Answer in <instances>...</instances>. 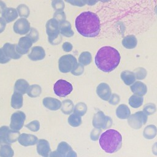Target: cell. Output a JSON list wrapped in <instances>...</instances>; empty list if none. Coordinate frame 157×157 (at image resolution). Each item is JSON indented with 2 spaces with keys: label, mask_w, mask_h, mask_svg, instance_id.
<instances>
[{
  "label": "cell",
  "mask_w": 157,
  "mask_h": 157,
  "mask_svg": "<svg viewBox=\"0 0 157 157\" xmlns=\"http://www.w3.org/2000/svg\"><path fill=\"white\" fill-rule=\"evenodd\" d=\"M75 26L80 34L86 37L97 36L101 29V23L98 16L90 11L83 12L75 19Z\"/></svg>",
  "instance_id": "6da1fadb"
},
{
  "label": "cell",
  "mask_w": 157,
  "mask_h": 157,
  "mask_svg": "<svg viewBox=\"0 0 157 157\" xmlns=\"http://www.w3.org/2000/svg\"><path fill=\"white\" fill-rule=\"evenodd\" d=\"M94 61L99 69L104 72H110L118 66L120 61V55L115 48L104 46L99 49Z\"/></svg>",
  "instance_id": "7a4b0ae2"
},
{
  "label": "cell",
  "mask_w": 157,
  "mask_h": 157,
  "mask_svg": "<svg viewBox=\"0 0 157 157\" xmlns=\"http://www.w3.org/2000/svg\"><path fill=\"white\" fill-rule=\"evenodd\" d=\"M99 142L101 148L106 153H113L121 148L122 136L115 129H108L101 135Z\"/></svg>",
  "instance_id": "3957f363"
},
{
  "label": "cell",
  "mask_w": 157,
  "mask_h": 157,
  "mask_svg": "<svg viewBox=\"0 0 157 157\" xmlns=\"http://www.w3.org/2000/svg\"><path fill=\"white\" fill-rule=\"evenodd\" d=\"M46 33L48 36V40L52 45H58L62 40L60 34L59 23L55 18L48 20L45 25Z\"/></svg>",
  "instance_id": "277c9868"
},
{
  "label": "cell",
  "mask_w": 157,
  "mask_h": 157,
  "mask_svg": "<svg viewBox=\"0 0 157 157\" xmlns=\"http://www.w3.org/2000/svg\"><path fill=\"white\" fill-rule=\"evenodd\" d=\"M20 135L19 131H13L7 126H1L0 128V146L14 143Z\"/></svg>",
  "instance_id": "5b68a950"
},
{
  "label": "cell",
  "mask_w": 157,
  "mask_h": 157,
  "mask_svg": "<svg viewBox=\"0 0 157 157\" xmlns=\"http://www.w3.org/2000/svg\"><path fill=\"white\" fill-rule=\"evenodd\" d=\"M77 61L75 56L72 55H65L61 56L58 60V68L61 72L67 73L77 66Z\"/></svg>",
  "instance_id": "8992f818"
},
{
  "label": "cell",
  "mask_w": 157,
  "mask_h": 157,
  "mask_svg": "<svg viewBox=\"0 0 157 157\" xmlns=\"http://www.w3.org/2000/svg\"><path fill=\"white\" fill-rule=\"evenodd\" d=\"M72 84L63 79L57 80L53 86V90L55 94L59 97H66L72 92Z\"/></svg>",
  "instance_id": "52a82bcc"
},
{
  "label": "cell",
  "mask_w": 157,
  "mask_h": 157,
  "mask_svg": "<svg viewBox=\"0 0 157 157\" xmlns=\"http://www.w3.org/2000/svg\"><path fill=\"white\" fill-rule=\"evenodd\" d=\"M112 120L110 117L105 116L102 111L96 112L93 118V125L95 128L107 129L112 126Z\"/></svg>",
  "instance_id": "ba28073f"
},
{
  "label": "cell",
  "mask_w": 157,
  "mask_h": 157,
  "mask_svg": "<svg viewBox=\"0 0 157 157\" xmlns=\"http://www.w3.org/2000/svg\"><path fill=\"white\" fill-rule=\"evenodd\" d=\"M147 115L142 111H139L129 116L128 123L134 129H140L147 121Z\"/></svg>",
  "instance_id": "9c48e42d"
},
{
  "label": "cell",
  "mask_w": 157,
  "mask_h": 157,
  "mask_svg": "<svg viewBox=\"0 0 157 157\" xmlns=\"http://www.w3.org/2000/svg\"><path fill=\"white\" fill-rule=\"evenodd\" d=\"M26 115L22 111H17L12 113L10 117V128L13 131H19L23 126Z\"/></svg>",
  "instance_id": "30bf717a"
},
{
  "label": "cell",
  "mask_w": 157,
  "mask_h": 157,
  "mask_svg": "<svg viewBox=\"0 0 157 157\" xmlns=\"http://www.w3.org/2000/svg\"><path fill=\"white\" fill-rule=\"evenodd\" d=\"M13 29L14 32L18 34H26L31 29L30 23L26 18H20L15 22Z\"/></svg>",
  "instance_id": "8fae6325"
},
{
  "label": "cell",
  "mask_w": 157,
  "mask_h": 157,
  "mask_svg": "<svg viewBox=\"0 0 157 157\" xmlns=\"http://www.w3.org/2000/svg\"><path fill=\"white\" fill-rule=\"evenodd\" d=\"M33 44V43L28 37L25 36L21 37L16 46L17 52L21 55L27 54L30 48L32 47Z\"/></svg>",
  "instance_id": "7c38bea8"
},
{
  "label": "cell",
  "mask_w": 157,
  "mask_h": 157,
  "mask_svg": "<svg viewBox=\"0 0 157 157\" xmlns=\"http://www.w3.org/2000/svg\"><path fill=\"white\" fill-rule=\"evenodd\" d=\"M63 157H77V153L66 142H60L56 150Z\"/></svg>",
  "instance_id": "4fadbf2b"
},
{
  "label": "cell",
  "mask_w": 157,
  "mask_h": 157,
  "mask_svg": "<svg viewBox=\"0 0 157 157\" xmlns=\"http://www.w3.org/2000/svg\"><path fill=\"white\" fill-rule=\"evenodd\" d=\"M98 96L104 101H109L111 97L112 91L109 85L105 83H101L96 88Z\"/></svg>",
  "instance_id": "5bb4252c"
},
{
  "label": "cell",
  "mask_w": 157,
  "mask_h": 157,
  "mask_svg": "<svg viewBox=\"0 0 157 157\" xmlns=\"http://www.w3.org/2000/svg\"><path fill=\"white\" fill-rule=\"evenodd\" d=\"M18 141L20 145L24 147H28L37 144L38 139L36 136L33 134L23 133L20 135L18 139Z\"/></svg>",
  "instance_id": "9a60e30c"
},
{
  "label": "cell",
  "mask_w": 157,
  "mask_h": 157,
  "mask_svg": "<svg viewBox=\"0 0 157 157\" xmlns=\"http://www.w3.org/2000/svg\"><path fill=\"white\" fill-rule=\"evenodd\" d=\"M37 152L42 157H48L51 152L49 142L45 139H39L37 143Z\"/></svg>",
  "instance_id": "2e32d148"
},
{
  "label": "cell",
  "mask_w": 157,
  "mask_h": 157,
  "mask_svg": "<svg viewBox=\"0 0 157 157\" xmlns=\"http://www.w3.org/2000/svg\"><path fill=\"white\" fill-rule=\"evenodd\" d=\"M16 46L17 44H12L10 43H6L2 47L6 55L10 59H18L21 56V55L17 52Z\"/></svg>",
  "instance_id": "e0dca14e"
},
{
  "label": "cell",
  "mask_w": 157,
  "mask_h": 157,
  "mask_svg": "<svg viewBox=\"0 0 157 157\" xmlns=\"http://www.w3.org/2000/svg\"><path fill=\"white\" fill-rule=\"evenodd\" d=\"M45 56V52L43 47L35 46L32 48L31 52L28 54V58L34 61L42 60Z\"/></svg>",
  "instance_id": "ac0fdd59"
},
{
  "label": "cell",
  "mask_w": 157,
  "mask_h": 157,
  "mask_svg": "<svg viewBox=\"0 0 157 157\" xmlns=\"http://www.w3.org/2000/svg\"><path fill=\"white\" fill-rule=\"evenodd\" d=\"M42 103L45 107L50 110H57L61 107V102L59 100L51 97L44 98Z\"/></svg>",
  "instance_id": "d6986e66"
},
{
  "label": "cell",
  "mask_w": 157,
  "mask_h": 157,
  "mask_svg": "<svg viewBox=\"0 0 157 157\" xmlns=\"http://www.w3.org/2000/svg\"><path fill=\"white\" fill-rule=\"evenodd\" d=\"M2 18L6 23H10L16 20L18 16L17 9L12 7H6L1 13Z\"/></svg>",
  "instance_id": "ffe728a7"
},
{
  "label": "cell",
  "mask_w": 157,
  "mask_h": 157,
  "mask_svg": "<svg viewBox=\"0 0 157 157\" xmlns=\"http://www.w3.org/2000/svg\"><path fill=\"white\" fill-rule=\"evenodd\" d=\"M131 91L134 94L142 97L147 92V88L145 83L140 81L135 82L130 87Z\"/></svg>",
  "instance_id": "44dd1931"
},
{
  "label": "cell",
  "mask_w": 157,
  "mask_h": 157,
  "mask_svg": "<svg viewBox=\"0 0 157 157\" xmlns=\"http://www.w3.org/2000/svg\"><path fill=\"white\" fill-rule=\"evenodd\" d=\"M29 87V83L26 80L23 78L18 79L15 83L14 91H16L23 95L25 93H27Z\"/></svg>",
  "instance_id": "7402d4cb"
},
{
  "label": "cell",
  "mask_w": 157,
  "mask_h": 157,
  "mask_svg": "<svg viewBox=\"0 0 157 157\" xmlns=\"http://www.w3.org/2000/svg\"><path fill=\"white\" fill-rule=\"evenodd\" d=\"M59 31L60 34L66 37H72L74 34L72 29L71 23L67 20H64L59 23Z\"/></svg>",
  "instance_id": "603a6c76"
},
{
  "label": "cell",
  "mask_w": 157,
  "mask_h": 157,
  "mask_svg": "<svg viewBox=\"0 0 157 157\" xmlns=\"http://www.w3.org/2000/svg\"><path fill=\"white\" fill-rule=\"evenodd\" d=\"M23 95L19 93L14 91L11 97V107L14 109H19L23 106Z\"/></svg>",
  "instance_id": "cb8c5ba5"
},
{
  "label": "cell",
  "mask_w": 157,
  "mask_h": 157,
  "mask_svg": "<svg viewBox=\"0 0 157 157\" xmlns=\"http://www.w3.org/2000/svg\"><path fill=\"white\" fill-rule=\"evenodd\" d=\"M121 80L126 85H132L136 80V77L134 73L130 71H124L120 75Z\"/></svg>",
  "instance_id": "d4e9b609"
},
{
  "label": "cell",
  "mask_w": 157,
  "mask_h": 157,
  "mask_svg": "<svg viewBox=\"0 0 157 157\" xmlns=\"http://www.w3.org/2000/svg\"><path fill=\"white\" fill-rule=\"evenodd\" d=\"M130 113V110L126 104H120L116 109V115L120 119L128 118Z\"/></svg>",
  "instance_id": "484cf974"
},
{
  "label": "cell",
  "mask_w": 157,
  "mask_h": 157,
  "mask_svg": "<svg viewBox=\"0 0 157 157\" xmlns=\"http://www.w3.org/2000/svg\"><path fill=\"white\" fill-rule=\"evenodd\" d=\"M137 44V40L134 35H129L123 38L122 45L126 48L132 49L135 48Z\"/></svg>",
  "instance_id": "4316f807"
},
{
  "label": "cell",
  "mask_w": 157,
  "mask_h": 157,
  "mask_svg": "<svg viewBox=\"0 0 157 157\" xmlns=\"http://www.w3.org/2000/svg\"><path fill=\"white\" fill-rule=\"evenodd\" d=\"M74 106L73 102L70 99H65L61 102V112L66 114H71L74 111Z\"/></svg>",
  "instance_id": "83f0119b"
},
{
  "label": "cell",
  "mask_w": 157,
  "mask_h": 157,
  "mask_svg": "<svg viewBox=\"0 0 157 157\" xmlns=\"http://www.w3.org/2000/svg\"><path fill=\"white\" fill-rule=\"evenodd\" d=\"M78 63L82 65L87 66L90 64L92 61L91 54L89 52H83L81 53L78 57Z\"/></svg>",
  "instance_id": "f1b7e54d"
},
{
  "label": "cell",
  "mask_w": 157,
  "mask_h": 157,
  "mask_svg": "<svg viewBox=\"0 0 157 157\" xmlns=\"http://www.w3.org/2000/svg\"><path fill=\"white\" fill-rule=\"evenodd\" d=\"M42 93V88L39 85L33 84L30 85L27 91V94L31 98H36L40 96Z\"/></svg>",
  "instance_id": "f546056e"
},
{
  "label": "cell",
  "mask_w": 157,
  "mask_h": 157,
  "mask_svg": "<svg viewBox=\"0 0 157 157\" xmlns=\"http://www.w3.org/2000/svg\"><path fill=\"white\" fill-rule=\"evenodd\" d=\"M144 102L143 97L139 96L137 95H132L129 99V104L133 108H138L142 105Z\"/></svg>",
  "instance_id": "4dcf8cb0"
},
{
  "label": "cell",
  "mask_w": 157,
  "mask_h": 157,
  "mask_svg": "<svg viewBox=\"0 0 157 157\" xmlns=\"http://www.w3.org/2000/svg\"><path fill=\"white\" fill-rule=\"evenodd\" d=\"M157 133V129L154 125H148L145 128L144 131V136L148 139H153Z\"/></svg>",
  "instance_id": "1f68e13d"
},
{
  "label": "cell",
  "mask_w": 157,
  "mask_h": 157,
  "mask_svg": "<svg viewBox=\"0 0 157 157\" xmlns=\"http://www.w3.org/2000/svg\"><path fill=\"white\" fill-rule=\"evenodd\" d=\"M14 151L10 145H2L0 147V157H13Z\"/></svg>",
  "instance_id": "d6a6232c"
},
{
  "label": "cell",
  "mask_w": 157,
  "mask_h": 157,
  "mask_svg": "<svg viewBox=\"0 0 157 157\" xmlns=\"http://www.w3.org/2000/svg\"><path fill=\"white\" fill-rule=\"evenodd\" d=\"M87 111V106L86 105L82 102L77 103L74 109V113L82 117L84 115Z\"/></svg>",
  "instance_id": "836d02e7"
},
{
  "label": "cell",
  "mask_w": 157,
  "mask_h": 157,
  "mask_svg": "<svg viewBox=\"0 0 157 157\" xmlns=\"http://www.w3.org/2000/svg\"><path fill=\"white\" fill-rule=\"evenodd\" d=\"M68 123L72 127H78L82 124V118L81 117L72 113L70 115L68 118Z\"/></svg>",
  "instance_id": "e575fe53"
},
{
  "label": "cell",
  "mask_w": 157,
  "mask_h": 157,
  "mask_svg": "<svg viewBox=\"0 0 157 157\" xmlns=\"http://www.w3.org/2000/svg\"><path fill=\"white\" fill-rule=\"evenodd\" d=\"M17 10L18 12V13L20 17H24L25 18L29 17L30 11L27 6L25 4H20L17 9Z\"/></svg>",
  "instance_id": "d590c367"
},
{
  "label": "cell",
  "mask_w": 157,
  "mask_h": 157,
  "mask_svg": "<svg viewBox=\"0 0 157 157\" xmlns=\"http://www.w3.org/2000/svg\"><path fill=\"white\" fill-rule=\"evenodd\" d=\"M136 78L138 80L144 79L147 74L146 69L144 67H137L134 70V72Z\"/></svg>",
  "instance_id": "8d00e7d4"
},
{
  "label": "cell",
  "mask_w": 157,
  "mask_h": 157,
  "mask_svg": "<svg viewBox=\"0 0 157 157\" xmlns=\"http://www.w3.org/2000/svg\"><path fill=\"white\" fill-rule=\"evenodd\" d=\"M26 36L31 39L33 43H35L39 40V32L36 28H31L29 31V33L26 35Z\"/></svg>",
  "instance_id": "74e56055"
},
{
  "label": "cell",
  "mask_w": 157,
  "mask_h": 157,
  "mask_svg": "<svg viewBox=\"0 0 157 157\" xmlns=\"http://www.w3.org/2000/svg\"><path fill=\"white\" fill-rule=\"evenodd\" d=\"M156 110V107L155 104L153 103H148L144 105V112L147 115H150L153 114Z\"/></svg>",
  "instance_id": "f35d334b"
},
{
  "label": "cell",
  "mask_w": 157,
  "mask_h": 157,
  "mask_svg": "<svg viewBox=\"0 0 157 157\" xmlns=\"http://www.w3.org/2000/svg\"><path fill=\"white\" fill-rule=\"evenodd\" d=\"M28 129L33 132H37L40 129V123L37 120H33L25 125Z\"/></svg>",
  "instance_id": "ab89813d"
},
{
  "label": "cell",
  "mask_w": 157,
  "mask_h": 157,
  "mask_svg": "<svg viewBox=\"0 0 157 157\" xmlns=\"http://www.w3.org/2000/svg\"><path fill=\"white\" fill-rule=\"evenodd\" d=\"M52 6L56 11L63 10L64 8V3L61 0H54L52 2Z\"/></svg>",
  "instance_id": "60d3db41"
},
{
  "label": "cell",
  "mask_w": 157,
  "mask_h": 157,
  "mask_svg": "<svg viewBox=\"0 0 157 157\" xmlns=\"http://www.w3.org/2000/svg\"><path fill=\"white\" fill-rule=\"evenodd\" d=\"M53 18L56 20L59 23H61L64 20H66V17L65 13L63 10L56 11L53 14Z\"/></svg>",
  "instance_id": "b9f144b4"
},
{
  "label": "cell",
  "mask_w": 157,
  "mask_h": 157,
  "mask_svg": "<svg viewBox=\"0 0 157 157\" xmlns=\"http://www.w3.org/2000/svg\"><path fill=\"white\" fill-rule=\"evenodd\" d=\"M83 72H84V66L80 63H77V66L72 70L71 72L74 75L78 76L82 75Z\"/></svg>",
  "instance_id": "7bdbcfd3"
},
{
  "label": "cell",
  "mask_w": 157,
  "mask_h": 157,
  "mask_svg": "<svg viewBox=\"0 0 157 157\" xmlns=\"http://www.w3.org/2000/svg\"><path fill=\"white\" fill-rule=\"evenodd\" d=\"M10 59L7 57L2 48H0V64H6L9 62Z\"/></svg>",
  "instance_id": "ee69618b"
},
{
  "label": "cell",
  "mask_w": 157,
  "mask_h": 157,
  "mask_svg": "<svg viewBox=\"0 0 157 157\" xmlns=\"http://www.w3.org/2000/svg\"><path fill=\"white\" fill-rule=\"evenodd\" d=\"M101 132V129L94 128V129H93L91 134H90V137H91V140H98Z\"/></svg>",
  "instance_id": "f6af8a7d"
},
{
  "label": "cell",
  "mask_w": 157,
  "mask_h": 157,
  "mask_svg": "<svg viewBox=\"0 0 157 157\" xmlns=\"http://www.w3.org/2000/svg\"><path fill=\"white\" fill-rule=\"evenodd\" d=\"M120 101V96L118 94L113 93L112 95H111V97L109 100V102L112 105H117L118 103H119Z\"/></svg>",
  "instance_id": "bcb514c9"
},
{
  "label": "cell",
  "mask_w": 157,
  "mask_h": 157,
  "mask_svg": "<svg viewBox=\"0 0 157 157\" xmlns=\"http://www.w3.org/2000/svg\"><path fill=\"white\" fill-rule=\"evenodd\" d=\"M72 45L71 44V43L69 42H64L63 45H62V48L63 50L66 52H69L72 50Z\"/></svg>",
  "instance_id": "7dc6e473"
},
{
  "label": "cell",
  "mask_w": 157,
  "mask_h": 157,
  "mask_svg": "<svg viewBox=\"0 0 157 157\" xmlns=\"http://www.w3.org/2000/svg\"><path fill=\"white\" fill-rule=\"evenodd\" d=\"M67 2L73 4L74 6H83L85 4V3H86V1H67Z\"/></svg>",
  "instance_id": "c3c4849f"
},
{
  "label": "cell",
  "mask_w": 157,
  "mask_h": 157,
  "mask_svg": "<svg viewBox=\"0 0 157 157\" xmlns=\"http://www.w3.org/2000/svg\"><path fill=\"white\" fill-rule=\"evenodd\" d=\"M6 21L2 17H0V34L4 31L6 28Z\"/></svg>",
  "instance_id": "681fc988"
},
{
  "label": "cell",
  "mask_w": 157,
  "mask_h": 157,
  "mask_svg": "<svg viewBox=\"0 0 157 157\" xmlns=\"http://www.w3.org/2000/svg\"><path fill=\"white\" fill-rule=\"evenodd\" d=\"M49 157H63L61 154L58 152L56 150H55L53 151H51L50 155H49Z\"/></svg>",
  "instance_id": "f907efd6"
},
{
  "label": "cell",
  "mask_w": 157,
  "mask_h": 157,
  "mask_svg": "<svg viewBox=\"0 0 157 157\" xmlns=\"http://www.w3.org/2000/svg\"><path fill=\"white\" fill-rule=\"evenodd\" d=\"M6 8V4H5L4 2L0 1V13H2V12H3V10H4Z\"/></svg>",
  "instance_id": "816d5d0a"
},
{
  "label": "cell",
  "mask_w": 157,
  "mask_h": 157,
  "mask_svg": "<svg viewBox=\"0 0 157 157\" xmlns=\"http://www.w3.org/2000/svg\"><path fill=\"white\" fill-rule=\"evenodd\" d=\"M153 151L155 155H157V142H156L153 146Z\"/></svg>",
  "instance_id": "f5cc1de1"
},
{
  "label": "cell",
  "mask_w": 157,
  "mask_h": 157,
  "mask_svg": "<svg viewBox=\"0 0 157 157\" xmlns=\"http://www.w3.org/2000/svg\"><path fill=\"white\" fill-rule=\"evenodd\" d=\"M155 12L156 14L157 15V6H156V7H155Z\"/></svg>",
  "instance_id": "db71d44e"
}]
</instances>
